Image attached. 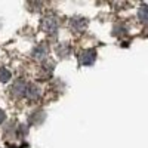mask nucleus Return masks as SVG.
Returning <instances> with one entry per match:
<instances>
[{"instance_id":"f03ea898","label":"nucleus","mask_w":148,"mask_h":148,"mask_svg":"<svg viewBox=\"0 0 148 148\" xmlns=\"http://www.w3.org/2000/svg\"><path fill=\"white\" fill-rule=\"evenodd\" d=\"M42 28H43L45 31L53 33V31H56V28H58V22H56V19H55L53 16H46V18L43 19V22H42Z\"/></svg>"},{"instance_id":"0eeeda50","label":"nucleus","mask_w":148,"mask_h":148,"mask_svg":"<svg viewBox=\"0 0 148 148\" xmlns=\"http://www.w3.org/2000/svg\"><path fill=\"white\" fill-rule=\"evenodd\" d=\"M3 120H5V113H3L2 110H0V123H2Z\"/></svg>"},{"instance_id":"7ed1b4c3","label":"nucleus","mask_w":148,"mask_h":148,"mask_svg":"<svg viewBox=\"0 0 148 148\" xmlns=\"http://www.w3.org/2000/svg\"><path fill=\"white\" fill-rule=\"evenodd\" d=\"M95 59V51L93 49H90V51H84L82 55H80V62L88 65V64H92Z\"/></svg>"},{"instance_id":"39448f33","label":"nucleus","mask_w":148,"mask_h":148,"mask_svg":"<svg viewBox=\"0 0 148 148\" xmlns=\"http://www.w3.org/2000/svg\"><path fill=\"white\" fill-rule=\"evenodd\" d=\"M10 80V73L6 68H0V83H6Z\"/></svg>"},{"instance_id":"423d86ee","label":"nucleus","mask_w":148,"mask_h":148,"mask_svg":"<svg viewBox=\"0 0 148 148\" xmlns=\"http://www.w3.org/2000/svg\"><path fill=\"white\" fill-rule=\"evenodd\" d=\"M138 16H139V19H141V21H144V22H147V21H148V6H142V8L139 9Z\"/></svg>"},{"instance_id":"20e7f679","label":"nucleus","mask_w":148,"mask_h":148,"mask_svg":"<svg viewBox=\"0 0 148 148\" xmlns=\"http://www.w3.org/2000/svg\"><path fill=\"white\" fill-rule=\"evenodd\" d=\"M39 95H40L39 89H37L36 86H33V84H28V90H27V96L30 98V99H37V98H39Z\"/></svg>"},{"instance_id":"f257e3e1","label":"nucleus","mask_w":148,"mask_h":148,"mask_svg":"<svg viewBox=\"0 0 148 148\" xmlns=\"http://www.w3.org/2000/svg\"><path fill=\"white\" fill-rule=\"evenodd\" d=\"M27 90H28V84L22 80H16L12 86V93L16 95V96H24L27 95Z\"/></svg>"}]
</instances>
